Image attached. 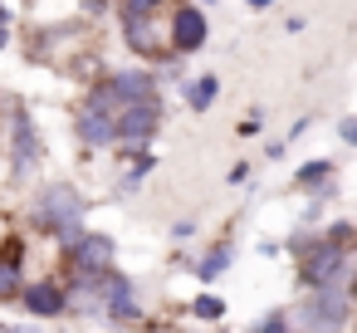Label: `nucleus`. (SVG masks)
<instances>
[{
	"label": "nucleus",
	"instance_id": "f257e3e1",
	"mask_svg": "<svg viewBox=\"0 0 357 333\" xmlns=\"http://www.w3.org/2000/svg\"><path fill=\"white\" fill-rule=\"evenodd\" d=\"M6 162H10V186H30L45 167V133L40 123L30 118L25 103L6 98Z\"/></svg>",
	"mask_w": 357,
	"mask_h": 333
},
{
	"label": "nucleus",
	"instance_id": "f03ea898",
	"mask_svg": "<svg viewBox=\"0 0 357 333\" xmlns=\"http://www.w3.org/2000/svg\"><path fill=\"white\" fill-rule=\"evenodd\" d=\"M74 216H89V196L79 191V182H40L20 211V225L30 235H54Z\"/></svg>",
	"mask_w": 357,
	"mask_h": 333
},
{
	"label": "nucleus",
	"instance_id": "7ed1b4c3",
	"mask_svg": "<svg viewBox=\"0 0 357 333\" xmlns=\"http://www.w3.org/2000/svg\"><path fill=\"white\" fill-rule=\"evenodd\" d=\"M352 313L357 304L347 284H318V289H303V299L294 304V328H347Z\"/></svg>",
	"mask_w": 357,
	"mask_h": 333
},
{
	"label": "nucleus",
	"instance_id": "20e7f679",
	"mask_svg": "<svg viewBox=\"0 0 357 333\" xmlns=\"http://www.w3.org/2000/svg\"><path fill=\"white\" fill-rule=\"evenodd\" d=\"M162 123H167V98H162V94L128 103V108L118 113V147H113V157L128 162V157H137L142 147H152V138L162 133Z\"/></svg>",
	"mask_w": 357,
	"mask_h": 333
},
{
	"label": "nucleus",
	"instance_id": "39448f33",
	"mask_svg": "<svg viewBox=\"0 0 357 333\" xmlns=\"http://www.w3.org/2000/svg\"><path fill=\"white\" fill-rule=\"evenodd\" d=\"M118 30H123V45H128L132 59H142V64L176 59V50H172V15H118Z\"/></svg>",
	"mask_w": 357,
	"mask_h": 333
},
{
	"label": "nucleus",
	"instance_id": "423d86ee",
	"mask_svg": "<svg viewBox=\"0 0 357 333\" xmlns=\"http://www.w3.org/2000/svg\"><path fill=\"white\" fill-rule=\"evenodd\" d=\"M298 284L303 289H318V284H352V269H357V255L347 250V245H337V240H318V245H308L298 260Z\"/></svg>",
	"mask_w": 357,
	"mask_h": 333
},
{
	"label": "nucleus",
	"instance_id": "0eeeda50",
	"mask_svg": "<svg viewBox=\"0 0 357 333\" xmlns=\"http://www.w3.org/2000/svg\"><path fill=\"white\" fill-rule=\"evenodd\" d=\"M103 323L108 328H137V323H147L142 284L128 269H118V265L103 274Z\"/></svg>",
	"mask_w": 357,
	"mask_h": 333
},
{
	"label": "nucleus",
	"instance_id": "6e6552de",
	"mask_svg": "<svg viewBox=\"0 0 357 333\" xmlns=\"http://www.w3.org/2000/svg\"><path fill=\"white\" fill-rule=\"evenodd\" d=\"M20 309H25L30 318H45V323H50V318H64V313H69V274H64V265H54V269L25 279Z\"/></svg>",
	"mask_w": 357,
	"mask_h": 333
},
{
	"label": "nucleus",
	"instance_id": "1a4fd4ad",
	"mask_svg": "<svg viewBox=\"0 0 357 333\" xmlns=\"http://www.w3.org/2000/svg\"><path fill=\"white\" fill-rule=\"evenodd\" d=\"M69 128H74V142H79L89 157H103V152L118 147V118L103 113V108H93L89 98H79V103L69 108Z\"/></svg>",
	"mask_w": 357,
	"mask_h": 333
},
{
	"label": "nucleus",
	"instance_id": "9d476101",
	"mask_svg": "<svg viewBox=\"0 0 357 333\" xmlns=\"http://www.w3.org/2000/svg\"><path fill=\"white\" fill-rule=\"evenodd\" d=\"M118 265V240L103 235V230H89L79 245L64 250V269L69 274H108Z\"/></svg>",
	"mask_w": 357,
	"mask_h": 333
},
{
	"label": "nucleus",
	"instance_id": "9b49d317",
	"mask_svg": "<svg viewBox=\"0 0 357 333\" xmlns=\"http://www.w3.org/2000/svg\"><path fill=\"white\" fill-rule=\"evenodd\" d=\"M211 40V25H206V6H196V0H176L172 6V50L181 59L201 54Z\"/></svg>",
	"mask_w": 357,
	"mask_h": 333
},
{
	"label": "nucleus",
	"instance_id": "f8f14e48",
	"mask_svg": "<svg viewBox=\"0 0 357 333\" xmlns=\"http://www.w3.org/2000/svg\"><path fill=\"white\" fill-rule=\"evenodd\" d=\"M176 94H181V103H186V113H211L215 98H220V79H215V74H191V79L176 84Z\"/></svg>",
	"mask_w": 357,
	"mask_h": 333
},
{
	"label": "nucleus",
	"instance_id": "ddd939ff",
	"mask_svg": "<svg viewBox=\"0 0 357 333\" xmlns=\"http://www.w3.org/2000/svg\"><path fill=\"white\" fill-rule=\"evenodd\" d=\"M294 186L308 191V196H318V201H328V196H333V162H328V157L303 162V167L294 172Z\"/></svg>",
	"mask_w": 357,
	"mask_h": 333
},
{
	"label": "nucleus",
	"instance_id": "4468645a",
	"mask_svg": "<svg viewBox=\"0 0 357 333\" xmlns=\"http://www.w3.org/2000/svg\"><path fill=\"white\" fill-rule=\"evenodd\" d=\"M152 172H157V152H152V147H142L137 157H128V172L113 182V196H137V191H142V182H147Z\"/></svg>",
	"mask_w": 357,
	"mask_h": 333
},
{
	"label": "nucleus",
	"instance_id": "2eb2a0df",
	"mask_svg": "<svg viewBox=\"0 0 357 333\" xmlns=\"http://www.w3.org/2000/svg\"><path fill=\"white\" fill-rule=\"evenodd\" d=\"M230 265H235V245H230V240H215V245H211V250L196 260V269H191V274H196L201 284H215V279H220Z\"/></svg>",
	"mask_w": 357,
	"mask_h": 333
},
{
	"label": "nucleus",
	"instance_id": "dca6fc26",
	"mask_svg": "<svg viewBox=\"0 0 357 333\" xmlns=\"http://www.w3.org/2000/svg\"><path fill=\"white\" fill-rule=\"evenodd\" d=\"M186 309H191V318H201V323H220L230 304H225V299H220L215 289H201V294H196V299H191Z\"/></svg>",
	"mask_w": 357,
	"mask_h": 333
},
{
	"label": "nucleus",
	"instance_id": "f3484780",
	"mask_svg": "<svg viewBox=\"0 0 357 333\" xmlns=\"http://www.w3.org/2000/svg\"><path fill=\"white\" fill-rule=\"evenodd\" d=\"M20 289H25V269L0 260V304H20Z\"/></svg>",
	"mask_w": 357,
	"mask_h": 333
},
{
	"label": "nucleus",
	"instance_id": "a211bd4d",
	"mask_svg": "<svg viewBox=\"0 0 357 333\" xmlns=\"http://www.w3.org/2000/svg\"><path fill=\"white\" fill-rule=\"evenodd\" d=\"M176 0H113L118 15H172Z\"/></svg>",
	"mask_w": 357,
	"mask_h": 333
},
{
	"label": "nucleus",
	"instance_id": "6ab92c4d",
	"mask_svg": "<svg viewBox=\"0 0 357 333\" xmlns=\"http://www.w3.org/2000/svg\"><path fill=\"white\" fill-rule=\"evenodd\" d=\"M250 328L255 333H284V328H294V309H264Z\"/></svg>",
	"mask_w": 357,
	"mask_h": 333
},
{
	"label": "nucleus",
	"instance_id": "aec40b11",
	"mask_svg": "<svg viewBox=\"0 0 357 333\" xmlns=\"http://www.w3.org/2000/svg\"><path fill=\"white\" fill-rule=\"evenodd\" d=\"M196 230H201V221H196V216H176V221L167 225V235H172L176 245H186V240H196Z\"/></svg>",
	"mask_w": 357,
	"mask_h": 333
},
{
	"label": "nucleus",
	"instance_id": "412c9836",
	"mask_svg": "<svg viewBox=\"0 0 357 333\" xmlns=\"http://www.w3.org/2000/svg\"><path fill=\"white\" fill-rule=\"evenodd\" d=\"M259 128H264V108H250V113L240 118V138H255Z\"/></svg>",
	"mask_w": 357,
	"mask_h": 333
},
{
	"label": "nucleus",
	"instance_id": "4be33fe9",
	"mask_svg": "<svg viewBox=\"0 0 357 333\" xmlns=\"http://www.w3.org/2000/svg\"><path fill=\"white\" fill-rule=\"evenodd\" d=\"M250 172H255L250 162H235V167L225 172V182H230V186H245V182H250Z\"/></svg>",
	"mask_w": 357,
	"mask_h": 333
},
{
	"label": "nucleus",
	"instance_id": "5701e85b",
	"mask_svg": "<svg viewBox=\"0 0 357 333\" xmlns=\"http://www.w3.org/2000/svg\"><path fill=\"white\" fill-rule=\"evenodd\" d=\"M337 138H342L347 147H357V118H342V123H337Z\"/></svg>",
	"mask_w": 357,
	"mask_h": 333
},
{
	"label": "nucleus",
	"instance_id": "b1692460",
	"mask_svg": "<svg viewBox=\"0 0 357 333\" xmlns=\"http://www.w3.org/2000/svg\"><path fill=\"white\" fill-rule=\"evenodd\" d=\"M284 30H289V35H303V30H308V20H303V15H289V20H284Z\"/></svg>",
	"mask_w": 357,
	"mask_h": 333
},
{
	"label": "nucleus",
	"instance_id": "393cba45",
	"mask_svg": "<svg viewBox=\"0 0 357 333\" xmlns=\"http://www.w3.org/2000/svg\"><path fill=\"white\" fill-rule=\"evenodd\" d=\"M284 152H289V138H284V142H269V147H264V157H269V162H279Z\"/></svg>",
	"mask_w": 357,
	"mask_h": 333
},
{
	"label": "nucleus",
	"instance_id": "a878e982",
	"mask_svg": "<svg viewBox=\"0 0 357 333\" xmlns=\"http://www.w3.org/2000/svg\"><path fill=\"white\" fill-rule=\"evenodd\" d=\"M308 123H313V118H294V128H289V142H294V138H303V133H308Z\"/></svg>",
	"mask_w": 357,
	"mask_h": 333
},
{
	"label": "nucleus",
	"instance_id": "bb28decb",
	"mask_svg": "<svg viewBox=\"0 0 357 333\" xmlns=\"http://www.w3.org/2000/svg\"><path fill=\"white\" fill-rule=\"evenodd\" d=\"M250 10H269V6H279V0H245Z\"/></svg>",
	"mask_w": 357,
	"mask_h": 333
},
{
	"label": "nucleus",
	"instance_id": "cd10ccee",
	"mask_svg": "<svg viewBox=\"0 0 357 333\" xmlns=\"http://www.w3.org/2000/svg\"><path fill=\"white\" fill-rule=\"evenodd\" d=\"M347 289H352V304H357V269H352V284H347Z\"/></svg>",
	"mask_w": 357,
	"mask_h": 333
},
{
	"label": "nucleus",
	"instance_id": "c85d7f7f",
	"mask_svg": "<svg viewBox=\"0 0 357 333\" xmlns=\"http://www.w3.org/2000/svg\"><path fill=\"white\" fill-rule=\"evenodd\" d=\"M196 6H215V0H196Z\"/></svg>",
	"mask_w": 357,
	"mask_h": 333
},
{
	"label": "nucleus",
	"instance_id": "c756f323",
	"mask_svg": "<svg viewBox=\"0 0 357 333\" xmlns=\"http://www.w3.org/2000/svg\"><path fill=\"white\" fill-rule=\"evenodd\" d=\"M352 255H357V245H352Z\"/></svg>",
	"mask_w": 357,
	"mask_h": 333
}]
</instances>
